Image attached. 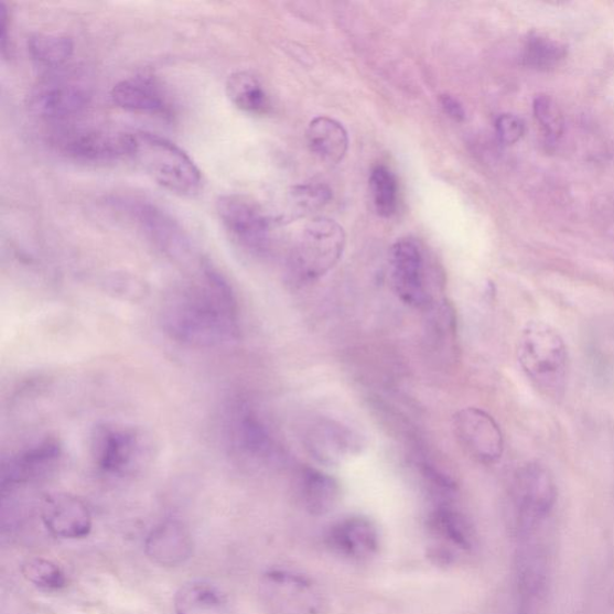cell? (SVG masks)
<instances>
[{
    "label": "cell",
    "mask_w": 614,
    "mask_h": 614,
    "mask_svg": "<svg viewBox=\"0 0 614 614\" xmlns=\"http://www.w3.org/2000/svg\"><path fill=\"white\" fill-rule=\"evenodd\" d=\"M163 331L186 346L212 348L239 335L237 299L226 279L203 266L198 276L176 288L162 304Z\"/></svg>",
    "instance_id": "cell-1"
},
{
    "label": "cell",
    "mask_w": 614,
    "mask_h": 614,
    "mask_svg": "<svg viewBox=\"0 0 614 614\" xmlns=\"http://www.w3.org/2000/svg\"><path fill=\"white\" fill-rule=\"evenodd\" d=\"M517 359L530 384L549 399H561L568 380V348L553 326L539 321L526 324L518 338Z\"/></svg>",
    "instance_id": "cell-2"
},
{
    "label": "cell",
    "mask_w": 614,
    "mask_h": 614,
    "mask_svg": "<svg viewBox=\"0 0 614 614\" xmlns=\"http://www.w3.org/2000/svg\"><path fill=\"white\" fill-rule=\"evenodd\" d=\"M161 187L180 196H195L202 187V173L182 148L148 132L131 133L130 155Z\"/></svg>",
    "instance_id": "cell-3"
},
{
    "label": "cell",
    "mask_w": 614,
    "mask_h": 614,
    "mask_svg": "<svg viewBox=\"0 0 614 614\" xmlns=\"http://www.w3.org/2000/svg\"><path fill=\"white\" fill-rule=\"evenodd\" d=\"M516 614H539L552 574V546L548 526L515 534Z\"/></svg>",
    "instance_id": "cell-4"
},
{
    "label": "cell",
    "mask_w": 614,
    "mask_h": 614,
    "mask_svg": "<svg viewBox=\"0 0 614 614\" xmlns=\"http://www.w3.org/2000/svg\"><path fill=\"white\" fill-rule=\"evenodd\" d=\"M557 500V484L548 468L538 462L518 468L510 488L514 531L548 526Z\"/></svg>",
    "instance_id": "cell-5"
},
{
    "label": "cell",
    "mask_w": 614,
    "mask_h": 614,
    "mask_svg": "<svg viewBox=\"0 0 614 614\" xmlns=\"http://www.w3.org/2000/svg\"><path fill=\"white\" fill-rule=\"evenodd\" d=\"M345 247L343 226L332 218H315L305 226L292 250L290 268L293 277L303 282L319 280L338 263Z\"/></svg>",
    "instance_id": "cell-6"
},
{
    "label": "cell",
    "mask_w": 614,
    "mask_h": 614,
    "mask_svg": "<svg viewBox=\"0 0 614 614\" xmlns=\"http://www.w3.org/2000/svg\"><path fill=\"white\" fill-rule=\"evenodd\" d=\"M91 101L87 80L63 69L47 74L32 89L29 98L31 112L57 126L72 121L86 112Z\"/></svg>",
    "instance_id": "cell-7"
},
{
    "label": "cell",
    "mask_w": 614,
    "mask_h": 614,
    "mask_svg": "<svg viewBox=\"0 0 614 614\" xmlns=\"http://www.w3.org/2000/svg\"><path fill=\"white\" fill-rule=\"evenodd\" d=\"M95 465L111 475L138 472L154 456V443L141 429L105 424L95 429L91 442Z\"/></svg>",
    "instance_id": "cell-8"
},
{
    "label": "cell",
    "mask_w": 614,
    "mask_h": 614,
    "mask_svg": "<svg viewBox=\"0 0 614 614\" xmlns=\"http://www.w3.org/2000/svg\"><path fill=\"white\" fill-rule=\"evenodd\" d=\"M131 133L100 128L61 126L51 134V143L58 152L77 162H116L130 155Z\"/></svg>",
    "instance_id": "cell-9"
},
{
    "label": "cell",
    "mask_w": 614,
    "mask_h": 614,
    "mask_svg": "<svg viewBox=\"0 0 614 614\" xmlns=\"http://www.w3.org/2000/svg\"><path fill=\"white\" fill-rule=\"evenodd\" d=\"M259 597L270 614H323L325 597L320 586L298 572L270 569L259 582Z\"/></svg>",
    "instance_id": "cell-10"
},
{
    "label": "cell",
    "mask_w": 614,
    "mask_h": 614,
    "mask_svg": "<svg viewBox=\"0 0 614 614\" xmlns=\"http://www.w3.org/2000/svg\"><path fill=\"white\" fill-rule=\"evenodd\" d=\"M392 291L405 304L416 309L432 305V290L424 251L414 239H400L392 245L389 258Z\"/></svg>",
    "instance_id": "cell-11"
},
{
    "label": "cell",
    "mask_w": 614,
    "mask_h": 614,
    "mask_svg": "<svg viewBox=\"0 0 614 614\" xmlns=\"http://www.w3.org/2000/svg\"><path fill=\"white\" fill-rule=\"evenodd\" d=\"M218 218L239 247L251 252L268 249L271 218L256 203L238 195L222 196L216 202Z\"/></svg>",
    "instance_id": "cell-12"
},
{
    "label": "cell",
    "mask_w": 614,
    "mask_h": 614,
    "mask_svg": "<svg viewBox=\"0 0 614 614\" xmlns=\"http://www.w3.org/2000/svg\"><path fill=\"white\" fill-rule=\"evenodd\" d=\"M117 204L159 250L173 258L187 256L188 238L168 212L143 200H120Z\"/></svg>",
    "instance_id": "cell-13"
},
{
    "label": "cell",
    "mask_w": 614,
    "mask_h": 614,
    "mask_svg": "<svg viewBox=\"0 0 614 614\" xmlns=\"http://www.w3.org/2000/svg\"><path fill=\"white\" fill-rule=\"evenodd\" d=\"M306 452L326 466H337L362 453L363 437L332 418L312 420L303 434Z\"/></svg>",
    "instance_id": "cell-14"
},
{
    "label": "cell",
    "mask_w": 614,
    "mask_h": 614,
    "mask_svg": "<svg viewBox=\"0 0 614 614\" xmlns=\"http://www.w3.org/2000/svg\"><path fill=\"white\" fill-rule=\"evenodd\" d=\"M456 439L475 461L493 465L504 452L503 433L496 420L480 408H465L454 418Z\"/></svg>",
    "instance_id": "cell-15"
},
{
    "label": "cell",
    "mask_w": 614,
    "mask_h": 614,
    "mask_svg": "<svg viewBox=\"0 0 614 614\" xmlns=\"http://www.w3.org/2000/svg\"><path fill=\"white\" fill-rule=\"evenodd\" d=\"M41 521L53 537L85 539L93 529V517L87 504L74 495L52 494L40 506Z\"/></svg>",
    "instance_id": "cell-16"
},
{
    "label": "cell",
    "mask_w": 614,
    "mask_h": 614,
    "mask_svg": "<svg viewBox=\"0 0 614 614\" xmlns=\"http://www.w3.org/2000/svg\"><path fill=\"white\" fill-rule=\"evenodd\" d=\"M61 459L57 442L46 440L11 455L2 465V493L43 480Z\"/></svg>",
    "instance_id": "cell-17"
},
{
    "label": "cell",
    "mask_w": 614,
    "mask_h": 614,
    "mask_svg": "<svg viewBox=\"0 0 614 614\" xmlns=\"http://www.w3.org/2000/svg\"><path fill=\"white\" fill-rule=\"evenodd\" d=\"M194 539L188 528L179 520H166L152 530L144 541L149 561L163 568L185 564L194 554Z\"/></svg>",
    "instance_id": "cell-18"
},
{
    "label": "cell",
    "mask_w": 614,
    "mask_h": 614,
    "mask_svg": "<svg viewBox=\"0 0 614 614\" xmlns=\"http://www.w3.org/2000/svg\"><path fill=\"white\" fill-rule=\"evenodd\" d=\"M331 548L340 556L363 562L379 549V535L375 524L366 517L352 516L335 524L327 535Z\"/></svg>",
    "instance_id": "cell-19"
},
{
    "label": "cell",
    "mask_w": 614,
    "mask_h": 614,
    "mask_svg": "<svg viewBox=\"0 0 614 614\" xmlns=\"http://www.w3.org/2000/svg\"><path fill=\"white\" fill-rule=\"evenodd\" d=\"M111 95L114 103L126 111L161 117L171 115L165 93L152 79L133 77L121 80Z\"/></svg>",
    "instance_id": "cell-20"
},
{
    "label": "cell",
    "mask_w": 614,
    "mask_h": 614,
    "mask_svg": "<svg viewBox=\"0 0 614 614\" xmlns=\"http://www.w3.org/2000/svg\"><path fill=\"white\" fill-rule=\"evenodd\" d=\"M298 497L303 508L312 516L332 513L341 497L340 484L330 474L305 467L298 475Z\"/></svg>",
    "instance_id": "cell-21"
},
{
    "label": "cell",
    "mask_w": 614,
    "mask_h": 614,
    "mask_svg": "<svg viewBox=\"0 0 614 614\" xmlns=\"http://www.w3.org/2000/svg\"><path fill=\"white\" fill-rule=\"evenodd\" d=\"M173 608L175 614H230L226 593L214 582L202 579L181 585Z\"/></svg>",
    "instance_id": "cell-22"
},
{
    "label": "cell",
    "mask_w": 614,
    "mask_h": 614,
    "mask_svg": "<svg viewBox=\"0 0 614 614\" xmlns=\"http://www.w3.org/2000/svg\"><path fill=\"white\" fill-rule=\"evenodd\" d=\"M306 139L311 152L327 163L344 160L348 150V133L341 122L330 117H317L310 122Z\"/></svg>",
    "instance_id": "cell-23"
},
{
    "label": "cell",
    "mask_w": 614,
    "mask_h": 614,
    "mask_svg": "<svg viewBox=\"0 0 614 614\" xmlns=\"http://www.w3.org/2000/svg\"><path fill=\"white\" fill-rule=\"evenodd\" d=\"M429 527L434 538L446 542L448 548L470 551L474 545V530L465 515L453 508L441 506L432 511Z\"/></svg>",
    "instance_id": "cell-24"
},
{
    "label": "cell",
    "mask_w": 614,
    "mask_h": 614,
    "mask_svg": "<svg viewBox=\"0 0 614 614\" xmlns=\"http://www.w3.org/2000/svg\"><path fill=\"white\" fill-rule=\"evenodd\" d=\"M226 94L240 111L263 116L270 111V100L261 82L249 72H237L226 80Z\"/></svg>",
    "instance_id": "cell-25"
},
{
    "label": "cell",
    "mask_w": 614,
    "mask_h": 614,
    "mask_svg": "<svg viewBox=\"0 0 614 614\" xmlns=\"http://www.w3.org/2000/svg\"><path fill=\"white\" fill-rule=\"evenodd\" d=\"M586 358H589L594 376L602 379L614 377V321L596 323L586 333L584 341Z\"/></svg>",
    "instance_id": "cell-26"
},
{
    "label": "cell",
    "mask_w": 614,
    "mask_h": 614,
    "mask_svg": "<svg viewBox=\"0 0 614 614\" xmlns=\"http://www.w3.org/2000/svg\"><path fill=\"white\" fill-rule=\"evenodd\" d=\"M32 61L47 73L62 71L74 53L71 37L56 34H35L29 41Z\"/></svg>",
    "instance_id": "cell-27"
},
{
    "label": "cell",
    "mask_w": 614,
    "mask_h": 614,
    "mask_svg": "<svg viewBox=\"0 0 614 614\" xmlns=\"http://www.w3.org/2000/svg\"><path fill=\"white\" fill-rule=\"evenodd\" d=\"M332 191L323 184L298 185L290 190L288 196V212L283 220L294 222L326 206L332 200Z\"/></svg>",
    "instance_id": "cell-28"
},
{
    "label": "cell",
    "mask_w": 614,
    "mask_h": 614,
    "mask_svg": "<svg viewBox=\"0 0 614 614\" xmlns=\"http://www.w3.org/2000/svg\"><path fill=\"white\" fill-rule=\"evenodd\" d=\"M567 57V47L545 35H530L524 50V62L531 69L550 71Z\"/></svg>",
    "instance_id": "cell-29"
},
{
    "label": "cell",
    "mask_w": 614,
    "mask_h": 614,
    "mask_svg": "<svg viewBox=\"0 0 614 614\" xmlns=\"http://www.w3.org/2000/svg\"><path fill=\"white\" fill-rule=\"evenodd\" d=\"M21 572L26 581L41 591L58 592L67 585L64 570L43 557L26 559L21 565Z\"/></svg>",
    "instance_id": "cell-30"
},
{
    "label": "cell",
    "mask_w": 614,
    "mask_h": 614,
    "mask_svg": "<svg viewBox=\"0 0 614 614\" xmlns=\"http://www.w3.org/2000/svg\"><path fill=\"white\" fill-rule=\"evenodd\" d=\"M370 190L375 208L380 216L391 217L398 209L397 179L386 166H377L370 175Z\"/></svg>",
    "instance_id": "cell-31"
},
{
    "label": "cell",
    "mask_w": 614,
    "mask_h": 614,
    "mask_svg": "<svg viewBox=\"0 0 614 614\" xmlns=\"http://www.w3.org/2000/svg\"><path fill=\"white\" fill-rule=\"evenodd\" d=\"M236 439L249 454L258 457L271 453L272 443L265 427L252 414L245 413L236 424Z\"/></svg>",
    "instance_id": "cell-32"
},
{
    "label": "cell",
    "mask_w": 614,
    "mask_h": 614,
    "mask_svg": "<svg viewBox=\"0 0 614 614\" xmlns=\"http://www.w3.org/2000/svg\"><path fill=\"white\" fill-rule=\"evenodd\" d=\"M534 108L546 138L550 141L561 138L564 131V117L558 104L549 95H539Z\"/></svg>",
    "instance_id": "cell-33"
},
{
    "label": "cell",
    "mask_w": 614,
    "mask_h": 614,
    "mask_svg": "<svg viewBox=\"0 0 614 614\" xmlns=\"http://www.w3.org/2000/svg\"><path fill=\"white\" fill-rule=\"evenodd\" d=\"M525 129L524 120L514 115H502L496 121L498 139L504 144H514L520 141L525 134Z\"/></svg>",
    "instance_id": "cell-34"
},
{
    "label": "cell",
    "mask_w": 614,
    "mask_h": 614,
    "mask_svg": "<svg viewBox=\"0 0 614 614\" xmlns=\"http://www.w3.org/2000/svg\"><path fill=\"white\" fill-rule=\"evenodd\" d=\"M443 111L455 121H463L466 118L465 109L462 105L450 95H442L440 98Z\"/></svg>",
    "instance_id": "cell-35"
},
{
    "label": "cell",
    "mask_w": 614,
    "mask_h": 614,
    "mask_svg": "<svg viewBox=\"0 0 614 614\" xmlns=\"http://www.w3.org/2000/svg\"><path fill=\"white\" fill-rule=\"evenodd\" d=\"M9 33V11L6 4L0 8V40H2V51L6 54L8 50Z\"/></svg>",
    "instance_id": "cell-36"
}]
</instances>
